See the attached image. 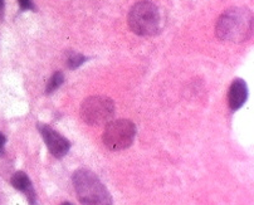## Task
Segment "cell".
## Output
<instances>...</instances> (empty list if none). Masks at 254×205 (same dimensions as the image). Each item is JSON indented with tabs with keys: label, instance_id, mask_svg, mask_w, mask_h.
Listing matches in <instances>:
<instances>
[{
	"label": "cell",
	"instance_id": "cell-1",
	"mask_svg": "<svg viewBox=\"0 0 254 205\" xmlns=\"http://www.w3.org/2000/svg\"><path fill=\"white\" fill-rule=\"evenodd\" d=\"M253 32V14L249 9L235 6L225 10L216 22L215 33L220 41L243 43Z\"/></svg>",
	"mask_w": 254,
	"mask_h": 205
},
{
	"label": "cell",
	"instance_id": "cell-2",
	"mask_svg": "<svg viewBox=\"0 0 254 205\" xmlns=\"http://www.w3.org/2000/svg\"><path fill=\"white\" fill-rule=\"evenodd\" d=\"M77 198L82 205H112V197L95 173L78 169L72 176Z\"/></svg>",
	"mask_w": 254,
	"mask_h": 205
},
{
	"label": "cell",
	"instance_id": "cell-3",
	"mask_svg": "<svg viewBox=\"0 0 254 205\" xmlns=\"http://www.w3.org/2000/svg\"><path fill=\"white\" fill-rule=\"evenodd\" d=\"M128 27L135 34L149 37L159 32L160 11L151 1L142 0L131 8L128 13Z\"/></svg>",
	"mask_w": 254,
	"mask_h": 205
},
{
	"label": "cell",
	"instance_id": "cell-4",
	"mask_svg": "<svg viewBox=\"0 0 254 205\" xmlns=\"http://www.w3.org/2000/svg\"><path fill=\"white\" fill-rule=\"evenodd\" d=\"M136 136V126L130 120H115L108 122L103 131L102 140L111 151H121L132 145Z\"/></svg>",
	"mask_w": 254,
	"mask_h": 205
},
{
	"label": "cell",
	"instance_id": "cell-5",
	"mask_svg": "<svg viewBox=\"0 0 254 205\" xmlns=\"http://www.w3.org/2000/svg\"><path fill=\"white\" fill-rule=\"evenodd\" d=\"M81 119L91 126L107 124L115 115V102L106 96H91L82 102Z\"/></svg>",
	"mask_w": 254,
	"mask_h": 205
},
{
	"label": "cell",
	"instance_id": "cell-6",
	"mask_svg": "<svg viewBox=\"0 0 254 205\" xmlns=\"http://www.w3.org/2000/svg\"><path fill=\"white\" fill-rule=\"evenodd\" d=\"M37 127H38L39 134L43 137L49 152L54 157L62 159V157H64L68 154L70 148V142L64 136L58 134L56 130H53L51 126H48L46 124H38Z\"/></svg>",
	"mask_w": 254,
	"mask_h": 205
},
{
	"label": "cell",
	"instance_id": "cell-7",
	"mask_svg": "<svg viewBox=\"0 0 254 205\" xmlns=\"http://www.w3.org/2000/svg\"><path fill=\"white\" fill-rule=\"evenodd\" d=\"M10 183L16 190L24 193L29 205H39L38 198H37V194H35V190L32 185V181H30L29 176H28L24 171H16V173L11 176Z\"/></svg>",
	"mask_w": 254,
	"mask_h": 205
},
{
	"label": "cell",
	"instance_id": "cell-8",
	"mask_svg": "<svg viewBox=\"0 0 254 205\" xmlns=\"http://www.w3.org/2000/svg\"><path fill=\"white\" fill-rule=\"evenodd\" d=\"M248 97V88H247L246 81L242 78H237L230 84L229 93H228V101H229L230 110L237 111L244 105Z\"/></svg>",
	"mask_w": 254,
	"mask_h": 205
},
{
	"label": "cell",
	"instance_id": "cell-9",
	"mask_svg": "<svg viewBox=\"0 0 254 205\" xmlns=\"http://www.w3.org/2000/svg\"><path fill=\"white\" fill-rule=\"evenodd\" d=\"M64 82V76H63L62 72H56L53 74V76L51 77V79L48 81V83H47V88H46V93L47 95H51V93H53L56 89L58 88V87L61 86V84Z\"/></svg>",
	"mask_w": 254,
	"mask_h": 205
},
{
	"label": "cell",
	"instance_id": "cell-10",
	"mask_svg": "<svg viewBox=\"0 0 254 205\" xmlns=\"http://www.w3.org/2000/svg\"><path fill=\"white\" fill-rule=\"evenodd\" d=\"M87 60H88V58L84 57L83 54L70 53L67 58V66L69 69H76V68H78L79 66L83 65Z\"/></svg>",
	"mask_w": 254,
	"mask_h": 205
},
{
	"label": "cell",
	"instance_id": "cell-11",
	"mask_svg": "<svg viewBox=\"0 0 254 205\" xmlns=\"http://www.w3.org/2000/svg\"><path fill=\"white\" fill-rule=\"evenodd\" d=\"M18 3H19L20 9H22L23 11H24V10H34V9H35L34 3H33L32 0H18Z\"/></svg>",
	"mask_w": 254,
	"mask_h": 205
},
{
	"label": "cell",
	"instance_id": "cell-12",
	"mask_svg": "<svg viewBox=\"0 0 254 205\" xmlns=\"http://www.w3.org/2000/svg\"><path fill=\"white\" fill-rule=\"evenodd\" d=\"M5 143H6V137L5 135L0 133V157L4 156L5 154Z\"/></svg>",
	"mask_w": 254,
	"mask_h": 205
},
{
	"label": "cell",
	"instance_id": "cell-13",
	"mask_svg": "<svg viewBox=\"0 0 254 205\" xmlns=\"http://www.w3.org/2000/svg\"><path fill=\"white\" fill-rule=\"evenodd\" d=\"M4 10H5V1L0 0V20L4 19Z\"/></svg>",
	"mask_w": 254,
	"mask_h": 205
},
{
	"label": "cell",
	"instance_id": "cell-14",
	"mask_svg": "<svg viewBox=\"0 0 254 205\" xmlns=\"http://www.w3.org/2000/svg\"><path fill=\"white\" fill-rule=\"evenodd\" d=\"M61 205H72V204H70L69 202H64V203H62V204H61Z\"/></svg>",
	"mask_w": 254,
	"mask_h": 205
}]
</instances>
